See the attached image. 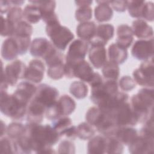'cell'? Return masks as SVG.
Masks as SVG:
<instances>
[{
  "mask_svg": "<svg viewBox=\"0 0 154 154\" xmlns=\"http://www.w3.org/2000/svg\"><path fill=\"white\" fill-rule=\"evenodd\" d=\"M54 48L52 43L46 38L37 37L31 42L29 52L32 57L44 60Z\"/></svg>",
  "mask_w": 154,
  "mask_h": 154,
  "instance_id": "9a60e30c",
  "label": "cell"
},
{
  "mask_svg": "<svg viewBox=\"0 0 154 154\" xmlns=\"http://www.w3.org/2000/svg\"><path fill=\"white\" fill-rule=\"evenodd\" d=\"M1 17V35L2 37H13L15 31L16 25L10 22L7 18H5L3 15Z\"/></svg>",
  "mask_w": 154,
  "mask_h": 154,
  "instance_id": "ee69618b",
  "label": "cell"
},
{
  "mask_svg": "<svg viewBox=\"0 0 154 154\" xmlns=\"http://www.w3.org/2000/svg\"><path fill=\"white\" fill-rule=\"evenodd\" d=\"M134 35L140 39H149L153 38V30L146 21L137 19L132 22L131 26Z\"/></svg>",
  "mask_w": 154,
  "mask_h": 154,
  "instance_id": "603a6c76",
  "label": "cell"
},
{
  "mask_svg": "<svg viewBox=\"0 0 154 154\" xmlns=\"http://www.w3.org/2000/svg\"><path fill=\"white\" fill-rule=\"evenodd\" d=\"M117 128L118 126L111 116L106 113L100 122L94 127L99 133L105 137L114 136Z\"/></svg>",
  "mask_w": 154,
  "mask_h": 154,
  "instance_id": "83f0119b",
  "label": "cell"
},
{
  "mask_svg": "<svg viewBox=\"0 0 154 154\" xmlns=\"http://www.w3.org/2000/svg\"><path fill=\"white\" fill-rule=\"evenodd\" d=\"M0 153H16L14 140L9 137L1 138Z\"/></svg>",
  "mask_w": 154,
  "mask_h": 154,
  "instance_id": "bcb514c9",
  "label": "cell"
},
{
  "mask_svg": "<svg viewBox=\"0 0 154 154\" xmlns=\"http://www.w3.org/2000/svg\"><path fill=\"white\" fill-rule=\"evenodd\" d=\"M153 3L152 1L146 2L143 9V12L141 19L148 22H152L153 20Z\"/></svg>",
  "mask_w": 154,
  "mask_h": 154,
  "instance_id": "f907efd6",
  "label": "cell"
},
{
  "mask_svg": "<svg viewBox=\"0 0 154 154\" xmlns=\"http://www.w3.org/2000/svg\"><path fill=\"white\" fill-rule=\"evenodd\" d=\"M25 125V135L29 138L32 152L37 153H54L52 147L61 138L52 125L29 123Z\"/></svg>",
  "mask_w": 154,
  "mask_h": 154,
  "instance_id": "6da1fadb",
  "label": "cell"
},
{
  "mask_svg": "<svg viewBox=\"0 0 154 154\" xmlns=\"http://www.w3.org/2000/svg\"><path fill=\"white\" fill-rule=\"evenodd\" d=\"M131 54L135 59L143 61L153 58V38L135 41L131 49Z\"/></svg>",
  "mask_w": 154,
  "mask_h": 154,
  "instance_id": "8fae6325",
  "label": "cell"
},
{
  "mask_svg": "<svg viewBox=\"0 0 154 154\" xmlns=\"http://www.w3.org/2000/svg\"><path fill=\"white\" fill-rule=\"evenodd\" d=\"M25 134V125L19 122H11L7 126V135L12 140H17Z\"/></svg>",
  "mask_w": 154,
  "mask_h": 154,
  "instance_id": "f35d334b",
  "label": "cell"
},
{
  "mask_svg": "<svg viewBox=\"0 0 154 154\" xmlns=\"http://www.w3.org/2000/svg\"><path fill=\"white\" fill-rule=\"evenodd\" d=\"M58 96L59 91L57 88L46 84H40L37 86L33 98L47 108L58 100Z\"/></svg>",
  "mask_w": 154,
  "mask_h": 154,
  "instance_id": "30bf717a",
  "label": "cell"
},
{
  "mask_svg": "<svg viewBox=\"0 0 154 154\" xmlns=\"http://www.w3.org/2000/svg\"><path fill=\"white\" fill-rule=\"evenodd\" d=\"M107 56L109 61L119 65L126 61L128 53L126 49L120 46L116 43H112L108 48Z\"/></svg>",
  "mask_w": 154,
  "mask_h": 154,
  "instance_id": "484cf974",
  "label": "cell"
},
{
  "mask_svg": "<svg viewBox=\"0 0 154 154\" xmlns=\"http://www.w3.org/2000/svg\"><path fill=\"white\" fill-rule=\"evenodd\" d=\"M14 144L16 153H31L32 152L29 139L25 134L14 140Z\"/></svg>",
  "mask_w": 154,
  "mask_h": 154,
  "instance_id": "60d3db41",
  "label": "cell"
},
{
  "mask_svg": "<svg viewBox=\"0 0 154 154\" xmlns=\"http://www.w3.org/2000/svg\"><path fill=\"white\" fill-rule=\"evenodd\" d=\"M88 58L92 66L97 69L102 68L108 61L107 51L105 46L96 44L89 45Z\"/></svg>",
  "mask_w": 154,
  "mask_h": 154,
  "instance_id": "2e32d148",
  "label": "cell"
},
{
  "mask_svg": "<svg viewBox=\"0 0 154 154\" xmlns=\"http://www.w3.org/2000/svg\"><path fill=\"white\" fill-rule=\"evenodd\" d=\"M7 126H6L5 123L1 120V138L3 137L4 135L7 134Z\"/></svg>",
  "mask_w": 154,
  "mask_h": 154,
  "instance_id": "11a10c76",
  "label": "cell"
},
{
  "mask_svg": "<svg viewBox=\"0 0 154 154\" xmlns=\"http://www.w3.org/2000/svg\"><path fill=\"white\" fill-rule=\"evenodd\" d=\"M97 25L93 21L81 22L77 26L76 32L78 37L88 43L95 36Z\"/></svg>",
  "mask_w": 154,
  "mask_h": 154,
  "instance_id": "4316f807",
  "label": "cell"
},
{
  "mask_svg": "<svg viewBox=\"0 0 154 154\" xmlns=\"http://www.w3.org/2000/svg\"><path fill=\"white\" fill-rule=\"evenodd\" d=\"M26 66L20 60H15L8 64L4 69L2 64V72L10 86H14L19 79H24Z\"/></svg>",
  "mask_w": 154,
  "mask_h": 154,
  "instance_id": "ba28073f",
  "label": "cell"
},
{
  "mask_svg": "<svg viewBox=\"0 0 154 154\" xmlns=\"http://www.w3.org/2000/svg\"><path fill=\"white\" fill-rule=\"evenodd\" d=\"M87 153L90 154H102L106 152V137L97 135L93 137L87 143Z\"/></svg>",
  "mask_w": 154,
  "mask_h": 154,
  "instance_id": "1f68e13d",
  "label": "cell"
},
{
  "mask_svg": "<svg viewBox=\"0 0 154 154\" xmlns=\"http://www.w3.org/2000/svg\"><path fill=\"white\" fill-rule=\"evenodd\" d=\"M11 5L13 6H16V7H19V5H22L24 2L25 1H19V0H10V1Z\"/></svg>",
  "mask_w": 154,
  "mask_h": 154,
  "instance_id": "9f6ffc18",
  "label": "cell"
},
{
  "mask_svg": "<svg viewBox=\"0 0 154 154\" xmlns=\"http://www.w3.org/2000/svg\"><path fill=\"white\" fill-rule=\"evenodd\" d=\"M23 19L29 23H37L42 19V14L38 6L34 3L27 4L23 10Z\"/></svg>",
  "mask_w": 154,
  "mask_h": 154,
  "instance_id": "d6a6232c",
  "label": "cell"
},
{
  "mask_svg": "<svg viewBox=\"0 0 154 154\" xmlns=\"http://www.w3.org/2000/svg\"><path fill=\"white\" fill-rule=\"evenodd\" d=\"M117 38L116 43L120 46L128 49L134 41V34L131 26L128 24L119 25L116 30Z\"/></svg>",
  "mask_w": 154,
  "mask_h": 154,
  "instance_id": "44dd1931",
  "label": "cell"
},
{
  "mask_svg": "<svg viewBox=\"0 0 154 154\" xmlns=\"http://www.w3.org/2000/svg\"><path fill=\"white\" fill-rule=\"evenodd\" d=\"M45 70L43 62L38 58L33 59L29 61L26 67L24 79L34 84L40 83L44 78Z\"/></svg>",
  "mask_w": 154,
  "mask_h": 154,
  "instance_id": "5bb4252c",
  "label": "cell"
},
{
  "mask_svg": "<svg viewBox=\"0 0 154 154\" xmlns=\"http://www.w3.org/2000/svg\"><path fill=\"white\" fill-rule=\"evenodd\" d=\"M27 106L13 94H9L7 91H1L0 110L7 117L13 120H20L26 116Z\"/></svg>",
  "mask_w": 154,
  "mask_h": 154,
  "instance_id": "277c9868",
  "label": "cell"
},
{
  "mask_svg": "<svg viewBox=\"0 0 154 154\" xmlns=\"http://www.w3.org/2000/svg\"><path fill=\"white\" fill-rule=\"evenodd\" d=\"M138 131L132 126L118 127L114 136L123 145L128 146L138 136Z\"/></svg>",
  "mask_w": 154,
  "mask_h": 154,
  "instance_id": "4dcf8cb0",
  "label": "cell"
},
{
  "mask_svg": "<svg viewBox=\"0 0 154 154\" xmlns=\"http://www.w3.org/2000/svg\"><path fill=\"white\" fill-rule=\"evenodd\" d=\"M118 87L117 81H103L101 84L91 88L90 99L91 102L97 106H99L109 97L119 91Z\"/></svg>",
  "mask_w": 154,
  "mask_h": 154,
  "instance_id": "8992f818",
  "label": "cell"
},
{
  "mask_svg": "<svg viewBox=\"0 0 154 154\" xmlns=\"http://www.w3.org/2000/svg\"><path fill=\"white\" fill-rule=\"evenodd\" d=\"M33 32L32 25L26 20H21L16 25L13 36L31 37Z\"/></svg>",
  "mask_w": 154,
  "mask_h": 154,
  "instance_id": "7bdbcfd3",
  "label": "cell"
},
{
  "mask_svg": "<svg viewBox=\"0 0 154 154\" xmlns=\"http://www.w3.org/2000/svg\"><path fill=\"white\" fill-rule=\"evenodd\" d=\"M153 88L144 87L131 97L130 104L138 122L144 123L153 117Z\"/></svg>",
  "mask_w": 154,
  "mask_h": 154,
  "instance_id": "7a4b0ae2",
  "label": "cell"
},
{
  "mask_svg": "<svg viewBox=\"0 0 154 154\" xmlns=\"http://www.w3.org/2000/svg\"><path fill=\"white\" fill-rule=\"evenodd\" d=\"M114 35V27L110 23H101L97 26L95 36L88 42L90 44H96L105 46L112 39Z\"/></svg>",
  "mask_w": 154,
  "mask_h": 154,
  "instance_id": "ac0fdd59",
  "label": "cell"
},
{
  "mask_svg": "<svg viewBox=\"0 0 154 154\" xmlns=\"http://www.w3.org/2000/svg\"><path fill=\"white\" fill-rule=\"evenodd\" d=\"M14 37L19 51L20 55L25 54L31 46V37H17L13 36Z\"/></svg>",
  "mask_w": 154,
  "mask_h": 154,
  "instance_id": "c3c4849f",
  "label": "cell"
},
{
  "mask_svg": "<svg viewBox=\"0 0 154 154\" xmlns=\"http://www.w3.org/2000/svg\"><path fill=\"white\" fill-rule=\"evenodd\" d=\"M37 87L34 83L25 80L20 82L17 85L16 89L13 94L19 101L28 105L33 99L37 90Z\"/></svg>",
  "mask_w": 154,
  "mask_h": 154,
  "instance_id": "e0dca14e",
  "label": "cell"
},
{
  "mask_svg": "<svg viewBox=\"0 0 154 154\" xmlns=\"http://www.w3.org/2000/svg\"><path fill=\"white\" fill-rule=\"evenodd\" d=\"M12 5L10 1L1 0L0 1V11L2 15L4 13H7L9 10L12 7Z\"/></svg>",
  "mask_w": 154,
  "mask_h": 154,
  "instance_id": "db71d44e",
  "label": "cell"
},
{
  "mask_svg": "<svg viewBox=\"0 0 154 154\" xmlns=\"http://www.w3.org/2000/svg\"><path fill=\"white\" fill-rule=\"evenodd\" d=\"M78 8L75 11V17L77 21L84 22L89 21L92 17V8L90 7L92 1H75Z\"/></svg>",
  "mask_w": 154,
  "mask_h": 154,
  "instance_id": "f1b7e54d",
  "label": "cell"
},
{
  "mask_svg": "<svg viewBox=\"0 0 154 154\" xmlns=\"http://www.w3.org/2000/svg\"><path fill=\"white\" fill-rule=\"evenodd\" d=\"M70 93L78 99L85 98L88 93V88L87 84L81 81H75L70 85Z\"/></svg>",
  "mask_w": 154,
  "mask_h": 154,
  "instance_id": "e575fe53",
  "label": "cell"
},
{
  "mask_svg": "<svg viewBox=\"0 0 154 154\" xmlns=\"http://www.w3.org/2000/svg\"><path fill=\"white\" fill-rule=\"evenodd\" d=\"M56 103L61 117L70 115L74 112L76 106L74 99L67 94H63L60 96Z\"/></svg>",
  "mask_w": 154,
  "mask_h": 154,
  "instance_id": "f546056e",
  "label": "cell"
},
{
  "mask_svg": "<svg viewBox=\"0 0 154 154\" xmlns=\"http://www.w3.org/2000/svg\"><path fill=\"white\" fill-rule=\"evenodd\" d=\"M129 152L132 154H152L154 149V136L138 134L128 145Z\"/></svg>",
  "mask_w": 154,
  "mask_h": 154,
  "instance_id": "7c38bea8",
  "label": "cell"
},
{
  "mask_svg": "<svg viewBox=\"0 0 154 154\" xmlns=\"http://www.w3.org/2000/svg\"><path fill=\"white\" fill-rule=\"evenodd\" d=\"M102 73L105 80L117 81L120 75V68L117 64L108 60L102 67Z\"/></svg>",
  "mask_w": 154,
  "mask_h": 154,
  "instance_id": "836d02e7",
  "label": "cell"
},
{
  "mask_svg": "<svg viewBox=\"0 0 154 154\" xmlns=\"http://www.w3.org/2000/svg\"><path fill=\"white\" fill-rule=\"evenodd\" d=\"M95 132V128L87 122H82L76 126V137L82 140L90 139Z\"/></svg>",
  "mask_w": 154,
  "mask_h": 154,
  "instance_id": "d590c367",
  "label": "cell"
},
{
  "mask_svg": "<svg viewBox=\"0 0 154 154\" xmlns=\"http://www.w3.org/2000/svg\"><path fill=\"white\" fill-rule=\"evenodd\" d=\"M118 86L123 91H129L136 87V82L130 76H123L119 80Z\"/></svg>",
  "mask_w": 154,
  "mask_h": 154,
  "instance_id": "7dc6e473",
  "label": "cell"
},
{
  "mask_svg": "<svg viewBox=\"0 0 154 154\" xmlns=\"http://www.w3.org/2000/svg\"><path fill=\"white\" fill-rule=\"evenodd\" d=\"M46 32L52 45L59 51H64L75 35L69 28L62 26L57 17L46 23Z\"/></svg>",
  "mask_w": 154,
  "mask_h": 154,
  "instance_id": "3957f363",
  "label": "cell"
},
{
  "mask_svg": "<svg viewBox=\"0 0 154 154\" xmlns=\"http://www.w3.org/2000/svg\"><path fill=\"white\" fill-rule=\"evenodd\" d=\"M29 2L37 4L41 11L42 19L45 23L57 17L55 13L56 2L55 1H29Z\"/></svg>",
  "mask_w": 154,
  "mask_h": 154,
  "instance_id": "cb8c5ba5",
  "label": "cell"
},
{
  "mask_svg": "<svg viewBox=\"0 0 154 154\" xmlns=\"http://www.w3.org/2000/svg\"><path fill=\"white\" fill-rule=\"evenodd\" d=\"M46 107L34 98L30 101L26 109V120L29 123H40L45 115Z\"/></svg>",
  "mask_w": 154,
  "mask_h": 154,
  "instance_id": "d6986e66",
  "label": "cell"
},
{
  "mask_svg": "<svg viewBox=\"0 0 154 154\" xmlns=\"http://www.w3.org/2000/svg\"><path fill=\"white\" fill-rule=\"evenodd\" d=\"M103 80L102 76L99 73L94 72L90 81L88 84L90 85L91 88H92L101 84L103 82Z\"/></svg>",
  "mask_w": 154,
  "mask_h": 154,
  "instance_id": "f5cc1de1",
  "label": "cell"
},
{
  "mask_svg": "<svg viewBox=\"0 0 154 154\" xmlns=\"http://www.w3.org/2000/svg\"><path fill=\"white\" fill-rule=\"evenodd\" d=\"M64 63H58L48 66L47 75L54 80L61 79L64 75Z\"/></svg>",
  "mask_w": 154,
  "mask_h": 154,
  "instance_id": "b9f144b4",
  "label": "cell"
},
{
  "mask_svg": "<svg viewBox=\"0 0 154 154\" xmlns=\"http://www.w3.org/2000/svg\"><path fill=\"white\" fill-rule=\"evenodd\" d=\"M129 100V95L122 91L112 94L103 103L97 106L103 112L110 114L117 107Z\"/></svg>",
  "mask_w": 154,
  "mask_h": 154,
  "instance_id": "ffe728a7",
  "label": "cell"
},
{
  "mask_svg": "<svg viewBox=\"0 0 154 154\" xmlns=\"http://www.w3.org/2000/svg\"><path fill=\"white\" fill-rule=\"evenodd\" d=\"M1 57L7 61L15 60L20 55L17 42L14 37H10L4 40L1 49Z\"/></svg>",
  "mask_w": 154,
  "mask_h": 154,
  "instance_id": "7402d4cb",
  "label": "cell"
},
{
  "mask_svg": "<svg viewBox=\"0 0 154 154\" xmlns=\"http://www.w3.org/2000/svg\"><path fill=\"white\" fill-rule=\"evenodd\" d=\"M110 1H97L98 5L95 7L94 14L96 20L99 22L110 20L113 16L112 8L109 5Z\"/></svg>",
  "mask_w": 154,
  "mask_h": 154,
  "instance_id": "d4e9b609",
  "label": "cell"
},
{
  "mask_svg": "<svg viewBox=\"0 0 154 154\" xmlns=\"http://www.w3.org/2000/svg\"><path fill=\"white\" fill-rule=\"evenodd\" d=\"M75 144L70 140L62 141L58 147V153H75Z\"/></svg>",
  "mask_w": 154,
  "mask_h": 154,
  "instance_id": "681fc988",
  "label": "cell"
},
{
  "mask_svg": "<svg viewBox=\"0 0 154 154\" xmlns=\"http://www.w3.org/2000/svg\"><path fill=\"white\" fill-rule=\"evenodd\" d=\"M6 18L13 24L16 25L23 18L22 9L19 7L13 6L7 12Z\"/></svg>",
  "mask_w": 154,
  "mask_h": 154,
  "instance_id": "f6af8a7d",
  "label": "cell"
},
{
  "mask_svg": "<svg viewBox=\"0 0 154 154\" xmlns=\"http://www.w3.org/2000/svg\"><path fill=\"white\" fill-rule=\"evenodd\" d=\"M108 115L111 116L118 127L134 126L138 123L129 101L119 105Z\"/></svg>",
  "mask_w": 154,
  "mask_h": 154,
  "instance_id": "5b68a950",
  "label": "cell"
},
{
  "mask_svg": "<svg viewBox=\"0 0 154 154\" xmlns=\"http://www.w3.org/2000/svg\"><path fill=\"white\" fill-rule=\"evenodd\" d=\"M105 115V113L98 107H90L85 114V120L87 123L94 128L100 122Z\"/></svg>",
  "mask_w": 154,
  "mask_h": 154,
  "instance_id": "74e56055",
  "label": "cell"
},
{
  "mask_svg": "<svg viewBox=\"0 0 154 154\" xmlns=\"http://www.w3.org/2000/svg\"><path fill=\"white\" fill-rule=\"evenodd\" d=\"M52 127L60 137L74 140L76 137V126H73L72 120L68 116L61 117L52 121Z\"/></svg>",
  "mask_w": 154,
  "mask_h": 154,
  "instance_id": "4fadbf2b",
  "label": "cell"
},
{
  "mask_svg": "<svg viewBox=\"0 0 154 154\" xmlns=\"http://www.w3.org/2000/svg\"><path fill=\"white\" fill-rule=\"evenodd\" d=\"M109 5L115 11L124 12L127 8L128 1H110Z\"/></svg>",
  "mask_w": 154,
  "mask_h": 154,
  "instance_id": "816d5d0a",
  "label": "cell"
},
{
  "mask_svg": "<svg viewBox=\"0 0 154 154\" xmlns=\"http://www.w3.org/2000/svg\"><path fill=\"white\" fill-rule=\"evenodd\" d=\"M153 58L144 61L138 68L132 73L135 82L144 87L153 88Z\"/></svg>",
  "mask_w": 154,
  "mask_h": 154,
  "instance_id": "52a82bcc",
  "label": "cell"
},
{
  "mask_svg": "<svg viewBox=\"0 0 154 154\" xmlns=\"http://www.w3.org/2000/svg\"><path fill=\"white\" fill-rule=\"evenodd\" d=\"M123 144L114 136L106 137L105 153L121 154L123 152Z\"/></svg>",
  "mask_w": 154,
  "mask_h": 154,
  "instance_id": "8d00e7d4",
  "label": "cell"
},
{
  "mask_svg": "<svg viewBox=\"0 0 154 154\" xmlns=\"http://www.w3.org/2000/svg\"><path fill=\"white\" fill-rule=\"evenodd\" d=\"M88 49L89 43L87 42L80 38L74 40L69 46L65 62L75 63L85 60Z\"/></svg>",
  "mask_w": 154,
  "mask_h": 154,
  "instance_id": "9c48e42d",
  "label": "cell"
},
{
  "mask_svg": "<svg viewBox=\"0 0 154 154\" xmlns=\"http://www.w3.org/2000/svg\"><path fill=\"white\" fill-rule=\"evenodd\" d=\"M146 1H129L127 8L129 15L134 18L141 19L143 9Z\"/></svg>",
  "mask_w": 154,
  "mask_h": 154,
  "instance_id": "ab89813d",
  "label": "cell"
}]
</instances>
